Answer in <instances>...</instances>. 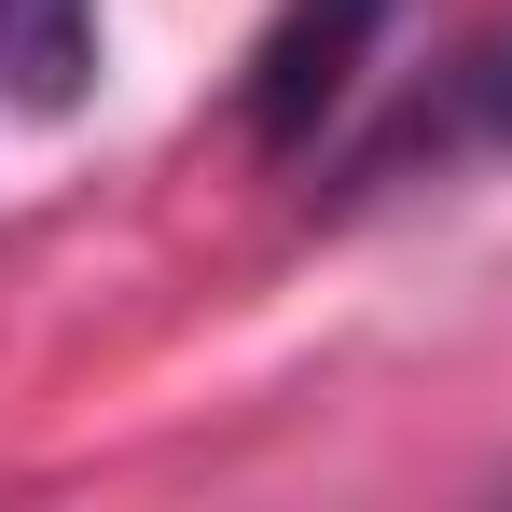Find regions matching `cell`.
<instances>
[{"instance_id":"cell-1","label":"cell","mask_w":512,"mask_h":512,"mask_svg":"<svg viewBox=\"0 0 512 512\" xmlns=\"http://www.w3.org/2000/svg\"><path fill=\"white\" fill-rule=\"evenodd\" d=\"M374 28H388V0H277V28H263L250 84H236V125H250V153H305V139L333 125V97L360 84Z\"/></svg>"},{"instance_id":"cell-2","label":"cell","mask_w":512,"mask_h":512,"mask_svg":"<svg viewBox=\"0 0 512 512\" xmlns=\"http://www.w3.org/2000/svg\"><path fill=\"white\" fill-rule=\"evenodd\" d=\"M471 153H512V42H471V56H457V70H443V84H429L346 180L388 194V180H416V167L443 180V167H471Z\"/></svg>"},{"instance_id":"cell-3","label":"cell","mask_w":512,"mask_h":512,"mask_svg":"<svg viewBox=\"0 0 512 512\" xmlns=\"http://www.w3.org/2000/svg\"><path fill=\"white\" fill-rule=\"evenodd\" d=\"M97 84V0H0V97L28 125H70Z\"/></svg>"}]
</instances>
